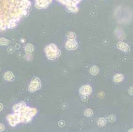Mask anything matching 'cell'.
<instances>
[{"label": "cell", "mask_w": 133, "mask_h": 132, "mask_svg": "<svg viewBox=\"0 0 133 132\" xmlns=\"http://www.w3.org/2000/svg\"><path fill=\"white\" fill-rule=\"evenodd\" d=\"M31 7V0H0V31L15 27Z\"/></svg>", "instance_id": "6da1fadb"}, {"label": "cell", "mask_w": 133, "mask_h": 132, "mask_svg": "<svg viewBox=\"0 0 133 132\" xmlns=\"http://www.w3.org/2000/svg\"><path fill=\"white\" fill-rule=\"evenodd\" d=\"M14 113L16 114L19 117L20 123H28L31 122L32 118L37 113V110L34 108L27 106L23 101L14 105L13 107Z\"/></svg>", "instance_id": "7a4b0ae2"}, {"label": "cell", "mask_w": 133, "mask_h": 132, "mask_svg": "<svg viewBox=\"0 0 133 132\" xmlns=\"http://www.w3.org/2000/svg\"><path fill=\"white\" fill-rule=\"evenodd\" d=\"M47 57L50 60H54L61 55V51L57 45L54 44H51L47 45L44 49Z\"/></svg>", "instance_id": "3957f363"}, {"label": "cell", "mask_w": 133, "mask_h": 132, "mask_svg": "<svg viewBox=\"0 0 133 132\" xmlns=\"http://www.w3.org/2000/svg\"><path fill=\"white\" fill-rule=\"evenodd\" d=\"M57 1L66 6V10L68 11L77 13L78 11L77 5L82 0H57Z\"/></svg>", "instance_id": "277c9868"}, {"label": "cell", "mask_w": 133, "mask_h": 132, "mask_svg": "<svg viewBox=\"0 0 133 132\" xmlns=\"http://www.w3.org/2000/svg\"><path fill=\"white\" fill-rule=\"evenodd\" d=\"M41 87V81L39 78L34 77L28 87V90L31 92H34L40 89Z\"/></svg>", "instance_id": "5b68a950"}, {"label": "cell", "mask_w": 133, "mask_h": 132, "mask_svg": "<svg viewBox=\"0 0 133 132\" xmlns=\"http://www.w3.org/2000/svg\"><path fill=\"white\" fill-rule=\"evenodd\" d=\"M35 7L37 9L47 8L52 2L53 0H34Z\"/></svg>", "instance_id": "8992f818"}, {"label": "cell", "mask_w": 133, "mask_h": 132, "mask_svg": "<svg viewBox=\"0 0 133 132\" xmlns=\"http://www.w3.org/2000/svg\"><path fill=\"white\" fill-rule=\"evenodd\" d=\"M6 118L10 125L12 127H15L18 124L20 123L19 117L16 114L14 113L13 114L9 115Z\"/></svg>", "instance_id": "52a82bcc"}, {"label": "cell", "mask_w": 133, "mask_h": 132, "mask_svg": "<svg viewBox=\"0 0 133 132\" xmlns=\"http://www.w3.org/2000/svg\"><path fill=\"white\" fill-rule=\"evenodd\" d=\"M92 88L89 84H85L82 86L80 89V93L83 96H87L92 93Z\"/></svg>", "instance_id": "ba28073f"}, {"label": "cell", "mask_w": 133, "mask_h": 132, "mask_svg": "<svg viewBox=\"0 0 133 132\" xmlns=\"http://www.w3.org/2000/svg\"><path fill=\"white\" fill-rule=\"evenodd\" d=\"M66 48L69 50H76L78 47V43L76 39H68L66 42Z\"/></svg>", "instance_id": "9c48e42d"}, {"label": "cell", "mask_w": 133, "mask_h": 132, "mask_svg": "<svg viewBox=\"0 0 133 132\" xmlns=\"http://www.w3.org/2000/svg\"><path fill=\"white\" fill-rule=\"evenodd\" d=\"M118 49L125 52H128L130 50V47L129 45L123 41H120L117 44Z\"/></svg>", "instance_id": "30bf717a"}, {"label": "cell", "mask_w": 133, "mask_h": 132, "mask_svg": "<svg viewBox=\"0 0 133 132\" xmlns=\"http://www.w3.org/2000/svg\"><path fill=\"white\" fill-rule=\"evenodd\" d=\"M4 77L5 80L8 81H13L15 79L14 75L11 71H8L5 72L4 74Z\"/></svg>", "instance_id": "8fae6325"}, {"label": "cell", "mask_w": 133, "mask_h": 132, "mask_svg": "<svg viewBox=\"0 0 133 132\" xmlns=\"http://www.w3.org/2000/svg\"><path fill=\"white\" fill-rule=\"evenodd\" d=\"M124 79V76L123 74L118 73L115 75L113 77V80L115 82L118 83L120 82L123 80Z\"/></svg>", "instance_id": "7c38bea8"}, {"label": "cell", "mask_w": 133, "mask_h": 132, "mask_svg": "<svg viewBox=\"0 0 133 132\" xmlns=\"http://www.w3.org/2000/svg\"><path fill=\"white\" fill-rule=\"evenodd\" d=\"M34 50L33 45L31 44H26L25 46V50L27 54L31 53Z\"/></svg>", "instance_id": "4fadbf2b"}, {"label": "cell", "mask_w": 133, "mask_h": 132, "mask_svg": "<svg viewBox=\"0 0 133 132\" xmlns=\"http://www.w3.org/2000/svg\"><path fill=\"white\" fill-rule=\"evenodd\" d=\"M90 72L93 75L98 74L99 72L98 67L96 66H93L90 69Z\"/></svg>", "instance_id": "5bb4252c"}, {"label": "cell", "mask_w": 133, "mask_h": 132, "mask_svg": "<svg viewBox=\"0 0 133 132\" xmlns=\"http://www.w3.org/2000/svg\"><path fill=\"white\" fill-rule=\"evenodd\" d=\"M10 43V40L5 38H0V45H7L9 44Z\"/></svg>", "instance_id": "9a60e30c"}, {"label": "cell", "mask_w": 133, "mask_h": 132, "mask_svg": "<svg viewBox=\"0 0 133 132\" xmlns=\"http://www.w3.org/2000/svg\"><path fill=\"white\" fill-rule=\"evenodd\" d=\"M66 37L68 39H75L76 38V34L74 32H69L66 34Z\"/></svg>", "instance_id": "2e32d148"}, {"label": "cell", "mask_w": 133, "mask_h": 132, "mask_svg": "<svg viewBox=\"0 0 133 132\" xmlns=\"http://www.w3.org/2000/svg\"><path fill=\"white\" fill-rule=\"evenodd\" d=\"M105 123L106 120L104 118H100L98 121V124L100 126H103L105 124Z\"/></svg>", "instance_id": "e0dca14e"}, {"label": "cell", "mask_w": 133, "mask_h": 132, "mask_svg": "<svg viewBox=\"0 0 133 132\" xmlns=\"http://www.w3.org/2000/svg\"><path fill=\"white\" fill-rule=\"evenodd\" d=\"M85 115L87 116H91L92 115V111L91 110V109H88L87 110H86L85 111Z\"/></svg>", "instance_id": "ac0fdd59"}, {"label": "cell", "mask_w": 133, "mask_h": 132, "mask_svg": "<svg viewBox=\"0 0 133 132\" xmlns=\"http://www.w3.org/2000/svg\"><path fill=\"white\" fill-rule=\"evenodd\" d=\"M5 127L4 125L1 123H0V132H2L4 130Z\"/></svg>", "instance_id": "d6986e66"}, {"label": "cell", "mask_w": 133, "mask_h": 132, "mask_svg": "<svg viewBox=\"0 0 133 132\" xmlns=\"http://www.w3.org/2000/svg\"><path fill=\"white\" fill-rule=\"evenodd\" d=\"M129 92L130 94L133 95V87H130L129 89Z\"/></svg>", "instance_id": "ffe728a7"}, {"label": "cell", "mask_w": 133, "mask_h": 132, "mask_svg": "<svg viewBox=\"0 0 133 132\" xmlns=\"http://www.w3.org/2000/svg\"><path fill=\"white\" fill-rule=\"evenodd\" d=\"M3 109V106L1 103H0V111H2Z\"/></svg>", "instance_id": "44dd1931"}, {"label": "cell", "mask_w": 133, "mask_h": 132, "mask_svg": "<svg viewBox=\"0 0 133 132\" xmlns=\"http://www.w3.org/2000/svg\"><path fill=\"white\" fill-rule=\"evenodd\" d=\"M129 131H133V129H131V130H130Z\"/></svg>", "instance_id": "7402d4cb"}]
</instances>
